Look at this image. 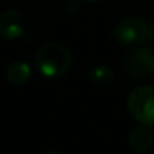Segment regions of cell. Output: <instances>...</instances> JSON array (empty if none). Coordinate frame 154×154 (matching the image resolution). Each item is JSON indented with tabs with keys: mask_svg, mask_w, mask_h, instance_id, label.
I'll return each instance as SVG.
<instances>
[{
	"mask_svg": "<svg viewBox=\"0 0 154 154\" xmlns=\"http://www.w3.org/2000/svg\"><path fill=\"white\" fill-rule=\"evenodd\" d=\"M72 63L71 51L59 42H47L41 45L35 54L36 69L48 79H57L65 75Z\"/></svg>",
	"mask_w": 154,
	"mask_h": 154,
	"instance_id": "1",
	"label": "cell"
},
{
	"mask_svg": "<svg viewBox=\"0 0 154 154\" xmlns=\"http://www.w3.org/2000/svg\"><path fill=\"white\" fill-rule=\"evenodd\" d=\"M30 74L32 69L26 62H12L11 65H8L5 75H6V80L12 85H24L29 79H30Z\"/></svg>",
	"mask_w": 154,
	"mask_h": 154,
	"instance_id": "7",
	"label": "cell"
},
{
	"mask_svg": "<svg viewBox=\"0 0 154 154\" xmlns=\"http://www.w3.org/2000/svg\"><path fill=\"white\" fill-rule=\"evenodd\" d=\"M149 35L148 23L140 17H127L115 29L113 36L122 45H137Z\"/></svg>",
	"mask_w": 154,
	"mask_h": 154,
	"instance_id": "3",
	"label": "cell"
},
{
	"mask_svg": "<svg viewBox=\"0 0 154 154\" xmlns=\"http://www.w3.org/2000/svg\"><path fill=\"white\" fill-rule=\"evenodd\" d=\"M86 2H98V0H86Z\"/></svg>",
	"mask_w": 154,
	"mask_h": 154,
	"instance_id": "11",
	"label": "cell"
},
{
	"mask_svg": "<svg viewBox=\"0 0 154 154\" xmlns=\"http://www.w3.org/2000/svg\"><path fill=\"white\" fill-rule=\"evenodd\" d=\"M128 113L140 125L154 127V86L134 88L127 98Z\"/></svg>",
	"mask_w": 154,
	"mask_h": 154,
	"instance_id": "2",
	"label": "cell"
},
{
	"mask_svg": "<svg viewBox=\"0 0 154 154\" xmlns=\"http://www.w3.org/2000/svg\"><path fill=\"white\" fill-rule=\"evenodd\" d=\"M26 30L24 17L17 9H8L0 15V36L5 39H18Z\"/></svg>",
	"mask_w": 154,
	"mask_h": 154,
	"instance_id": "4",
	"label": "cell"
},
{
	"mask_svg": "<svg viewBox=\"0 0 154 154\" xmlns=\"http://www.w3.org/2000/svg\"><path fill=\"white\" fill-rule=\"evenodd\" d=\"M88 75H89V80H91L92 83L100 85V86L107 85V83H110V82L113 80V71H112L109 66H106V65L92 66V68L89 69Z\"/></svg>",
	"mask_w": 154,
	"mask_h": 154,
	"instance_id": "8",
	"label": "cell"
},
{
	"mask_svg": "<svg viewBox=\"0 0 154 154\" xmlns=\"http://www.w3.org/2000/svg\"><path fill=\"white\" fill-rule=\"evenodd\" d=\"M128 143L134 152L143 154V152L151 149V146L154 143V134L149 130V127L139 125V127L131 130V133L128 136Z\"/></svg>",
	"mask_w": 154,
	"mask_h": 154,
	"instance_id": "5",
	"label": "cell"
},
{
	"mask_svg": "<svg viewBox=\"0 0 154 154\" xmlns=\"http://www.w3.org/2000/svg\"><path fill=\"white\" fill-rule=\"evenodd\" d=\"M151 54L152 53L149 48H136L133 53H130V56L125 60L127 72L133 77H142L143 74H146V65Z\"/></svg>",
	"mask_w": 154,
	"mask_h": 154,
	"instance_id": "6",
	"label": "cell"
},
{
	"mask_svg": "<svg viewBox=\"0 0 154 154\" xmlns=\"http://www.w3.org/2000/svg\"><path fill=\"white\" fill-rule=\"evenodd\" d=\"M146 72L151 74L154 77V54H151L149 60H148V65H146Z\"/></svg>",
	"mask_w": 154,
	"mask_h": 154,
	"instance_id": "9",
	"label": "cell"
},
{
	"mask_svg": "<svg viewBox=\"0 0 154 154\" xmlns=\"http://www.w3.org/2000/svg\"><path fill=\"white\" fill-rule=\"evenodd\" d=\"M44 154H62V152H59V151H47Z\"/></svg>",
	"mask_w": 154,
	"mask_h": 154,
	"instance_id": "10",
	"label": "cell"
}]
</instances>
